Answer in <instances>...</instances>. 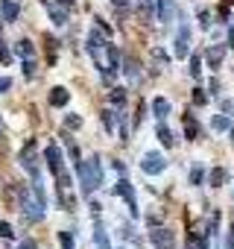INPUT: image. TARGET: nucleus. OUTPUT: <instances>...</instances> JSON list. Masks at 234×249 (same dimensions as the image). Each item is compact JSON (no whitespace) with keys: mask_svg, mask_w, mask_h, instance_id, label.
<instances>
[{"mask_svg":"<svg viewBox=\"0 0 234 249\" xmlns=\"http://www.w3.org/2000/svg\"><path fill=\"white\" fill-rule=\"evenodd\" d=\"M88 53H91V59L97 62L100 71H108V73L117 71V50H114L111 44H105V38H102L97 30L88 33Z\"/></svg>","mask_w":234,"mask_h":249,"instance_id":"nucleus-1","label":"nucleus"},{"mask_svg":"<svg viewBox=\"0 0 234 249\" xmlns=\"http://www.w3.org/2000/svg\"><path fill=\"white\" fill-rule=\"evenodd\" d=\"M76 176H79V185H82V194L91 196L100 185H102V164L97 156H91L88 161H76Z\"/></svg>","mask_w":234,"mask_h":249,"instance_id":"nucleus-2","label":"nucleus"},{"mask_svg":"<svg viewBox=\"0 0 234 249\" xmlns=\"http://www.w3.org/2000/svg\"><path fill=\"white\" fill-rule=\"evenodd\" d=\"M21 205H24V217L30 220V223H38L41 217H44V202L35 196V199H30V194L27 191H21Z\"/></svg>","mask_w":234,"mask_h":249,"instance_id":"nucleus-3","label":"nucleus"},{"mask_svg":"<svg viewBox=\"0 0 234 249\" xmlns=\"http://www.w3.org/2000/svg\"><path fill=\"white\" fill-rule=\"evenodd\" d=\"M141 170H144L147 176H158V173H164V170H167V159H164V156H158V153H147V156H144V161H141Z\"/></svg>","mask_w":234,"mask_h":249,"instance_id":"nucleus-4","label":"nucleus"},{"mask_svg":"<svg viewBox=\"0 0 234 249\" xmlns=\"http://www.w3.org/2000/svg\"><path fill=\"white\" fill-rule=\"evenodd\" d=\"M114 194H117V196H123L126 205H129V211H132V217H138V199H135V188H132V182L120 179V182L114 185Z\"/></svg>","mask_w":234,"mask_h":249,"instance_id":"nucleus-5","label":"nucleus"},{"mask_svg":"<svg viewBox=\"0 0 234 249\" xmlns=\"http://www.w3.org/2000/svg\"><path fill=\"white\" fill-rule=\"evenodd\" d=\"M173 53H176L179 59H184V56L190 53V27H187V24H182V27H179L176 41H173Z\"/></svg>","mask_w":234,"mask_h":249,"instance_id":"nucleus-6","label":"nucleus"},{"mask_svg":"<svg viewBox=\"0 0 234 249\" xmlns=\"http://www.w3.org/2000/svg\"><path fill=\"white\" fill-rule=\"evenodd\" d=\"M21 167H24L33 179H41V176H38V156H35V147H33V144L24 147V153H21Z\"/></svg>","mask_w":234,"mask_h":249,"instance_id":"nucleus-7","label":"nucleus"},{"mask_svg":"<svg viewBox=\"0 0 234 249\" xmlns=\"http://www.w3.org/2000/svg\"><path fill=\"white\" fill-rule=\"evenodd\" d=\"M150 240H152V246H155V249H170V246L176 243V237H173V231H170V229H155V231L150 234Z\"/></svg>","mask_w":234,"mask_h":249,"instance_id":"nucleus-8","label":"nucleus"},{"mask_svg":"<svg viewBox=\"0 0 234 249\" xmlns=\"http://www.w3.org/2000/svg\"><path fill=\"white\" fill-rule=\"evenodd\" d=\"M44 159H47V164H50V170H53V173L65 170V167H62V161H65V159H62V150H59L56 144H50V147L44 150Z\"/></svg>","mask_w":234,"mask_h":249,"instance_id":"nucleus-9","label":"nucleus"},{"mask_svg":"<svg viewBox=\"0 0 234 249\" xmlns=\"http://www.w3.org/2000/svg\"><path fill=\"white\" fill-rule=\"evenodd\" d=\"M47 12H50V18H53L56 27L67 24V3H65V6H62V3H47Z\"/></svg>","mask_w":234,"mask_h":249,"instance_id":"nucleus-10","label":"nucleus"},{"mask_svg":"<svg viewBox=\"0 0 234 249\" xmlns=\"http://www.w3.org/2000/svg\"><path fill=\"white\" fill-rule=\"evenodd\" d=\"M205 59H208L211 68H219L222 59H225V44H214V47H208V50H205Z\"/></svg>","mask_w":234,"mask_h":249,"instance_id":"nucleus-11","label":"nucleus"},{"mask_svg":"<svg viewBox=\"0 0 234 249\" xmlns=\"http://www.w3.org/2000/svg\"><path fill=\"white\" fill-rule=\"evenodd\" d=\"M67 100H70V91H67V88H62V85H59V88H53V91H50V106H56V108H59V106H67Z\"/></svg>","mask_w":234,"mask_h":249,"instance_id":"nucleus-12","label":"nucleus"},{"mask_svg":"<svg viewBox=\"0 0 234 249\" xmlns=\"http://www.w3.org/2000/svg\"><path fill=\"white\" fill-rule=\"evenodd\" d=\"M0 12H3V21H6V24H12V21L18 18V12H21V9H18V3H15V0H3V6H0Z\"/></svg>","mask_w":234,"mask_h":249,"instance_id":"nucleus-13","label":"nucleus"},{"mask_svg":"<svg viewBox=\"0 0 234 249\" xmlns=\"http://www.w3.org/2000/svg\"><path fill=\"white\" fill-rule=\"evenodd\" d=\"M182 120H184V135H187L190 141H196V138H199V126H196V120H193V114H184Z\"/></svg>","mask_w":234,"mask_h":249,"instance_id":"nucleus-14","label":"nucleus"},{"mask_svg":"<svg viewBox=\"0 0 234 249\" xmlns=\"http://www.w3.org/2000/svg\"><path fill=\"white\" fill-rule=\"evenodd\" d=\"M152 111H155V117H158V120H164V117L170 114V103H167L164 97H155V103H152Z\"/></svg>","mask_w":234,"mask_h":249,"instance_id":"nucleus-15","label":"nucleus"},{"mask_svg":"<svg viewBox=\"0 0 234 249\" xmlns=\"http://www.w3.org/2000/svg\"><path fill=\"white\" fill-rule=\"evenodd\" d=\"M176 12L173 0H158V21H170V15Z\"/></svg>","mask_w":234,"mask_h":249,"instance_id":"nucleus-16","label":"nucleus"},{"mask_svg":"<svg viewBox=\"0 0 234 249\" xmlns=\"http://www.w3.org/2000/svg\"><path fill=\"white\" fill-rule=\"evenodd\" d=\"M94 240H97V249H111V246H108V234H105L102 223H97V229H94Z\"/></svg>","mask_w":234,"mask_h":249,"instance_id":"nucleus-17","label":"nucleus"},{"mask_svg":"<svg viewBox=\"0 0 234 249\" xmlns=\"http://www.w3.org/2000/svg\"><path fill=\"white\" fill-rule=\"evenodd\" d=\"M15 50H18V56H24V59H33V56H35V47H33V41H27V38L18 41Z\"/></svg>","mask_w":234,"mask_h":249,"instance_id":"nucleus-18","label":"nucleus"},{"mask_svg":"<svg viewBox=\"0 0 234 249\" xmlns=\"http://www.w3.org/2000/svg\"><path fill=\"white\" fill-rule=\"evenodd\" d=\"M228 179V173H225V167H214L211 170V185L214 188H222V182Z\"/></svg>","mask_w":234,"mask_h":249,"instance_id":"nucleus-19","label":"nucleus"},{"mask_svg":"<svg viewBox=\"0 0 234 249\" xmlns=\"http://www.w3.org/2000/svg\"><path fill=\"white\" fill-rule=\"evenodd\" d=\"M126 76L132 82H141V71H138V62L135 59H126Z\"/></svg>","mask_w":234,"mask_h":249,"instance_id":"nucleus-20","label":"nucleus"},{"mask_svg":"<svg viewBox=\"0 0 234 249\" xmlns=\"http://www.w3.org/2000/svg\"><path fill=\"white\" fill-rule=\"evenodd\" d=\"M211 126H214L217 132H225V129H231V120H228V117H222V114H217V117L211 120Z\"/></svg>","mask_w":234,"mask_h":249,"instance_id":"nucleus-21","label":"nucleus"},{"mask_svg":"<svg viewBox=\"0 0 234 249\" xmlns=\"http://www.w3.org/2000/svg\"><path fill=\"white\" fill-rule=\"evenodd\" d=\"M187 249H208V240H205V237H199V234L193 231V234L187 237Z\"/></svg>","mask_w":234,"mask_h":249,"instance_id":"nucleus-22","label":"nucleus"},{"mask_svg":"<svg viewBox=\"0 0 234 249\" xmlns=\"http://www.w3.org/2000/svg\"><path fill=\"white\" fill-rule=\"evenodd\" d=\"M158 141L164 144V147H173L176 141H173V132L167 129V126H158Z\"/></svg>","mask_w":234,"mask_h":249,"instance_id":"nucleus-23","label":"nucleus"},{"mask_svg":"<svg viewBox=\"0 0 234 249\" xmlns=\"http://www.w3.org/2000/svg\"><path fill=\"white\" fill-rule=\"evenodd\" d=\"M108 97H111V103H114V106H123V103H126V91H123V88H111V94H108Z\"/></svg>","mask_w":234,"mask_h":249,"instance_id":"nucleus-24","label":"nucleus"},{"mask_svg":"<svg viewBox=\"0 0 234 249\" xmlns=\"http://www.w3.org/2000/svg\"><path fill=\"white\" fill-rule=\"evenodd\" d=\"M199 71H202V53H193L190 56V73L199 76Z\"/></svg>","mask_w":234,"mask_h":249,"instance_id":"nucleus-25","label":"nucleus"},{"mask_svg":"<svg viewBox=\"0 0 234 249\" xmlns=\"http://www.w3.org/2000/svg\"><path fill=\"white\" fill-rule=\"evenodd\" d=\"M65 126H67V129H79V126H82V117H79V114H67V117H65Z\"/></svg>","mask_w":234,"mask_h":249,"instance_id":"nucleus-26","label":"nucleus"},{"mask_svg":"<svg viewBox=\"0 0 234 249\" xmlns=\"http://www.w3.org/2000/svg\"><path fill=\"white\" fill-rule=\"evenodd\" d=\"M59 243H62V249H73V234L70 231H59Z\"/></svg>","mask_w":234,"mask_h":249,"instance_id":"nucleus-27","label":"nucleus"},{"mask_svg":"<svg viewBox=\"0 0 234 249\" xmlns=\"http://www.w3.org/2000/svg\"><path fill=\"white\" fill-rule=\"evenodd\" d=\"M202 179H205V170H202V167H199V164H196V167H193V170H190V185H199V182H202Z\"/></svg>","mask_w":234,"mask_h":249,"instance_id":"nucleus-28","label":"nucleus"},{"mask_svg":"<svg viewBox=\"0 0 234 249\" xmlns=\"http://www.w3.org/2000/svg\"><path fill=\"white\" fill-rule=\"evenodd\" d=\"M114 117H117V114H114V111H105V114H102V126H105V129H108V132H111V129H114Z\"/></svg>","mask_w":234,"mask_h":249,"instance_id":"nucleus-29","label":"nucleus"},{"mask_svg":"<svg viewBox=\"0 0 234 249\" xmlns=\"http://www.w3.org/2000/svg\"><path fill=\"white\" fill-rule=\"evenodd\" d=\"M152 62H158L161 68L167 65V56H164V50H161V47H155V50H152Z\"/></svg>","mask_w":234,"mask_h":249,"instance_id":"nucleus-30","label":"nucleus"},{"mask_svg":"<svg viewBox=\"0 0 234 249\" xmlns=\"http://www.w3.org/2000/svg\"><path fill=\"white\" fill-rule=\"evenodd\" d=\"M24 73L33 79V76H35V62H30V59H27V62H24Z\"/></svg>","mask_w":234,"mask_h":249,"instance_id":"nucleus-31","label":"nucleus"},{"mask_svg":"<svg viewBox=\"0 0 234 249\" xmlns=\"http://www.w3.org/2000/svg\"><path fill=\"white\" fill-rule=\"evenodd\" d=\"M193 103H208V94H205L202 88H196V91H193Z\"/></svg>","mask_w":234,"mask_h":249,"instance_id":"nucleus-32","label":"nucleus"},{"mask_svg":"<svg viewBox=\"0 0 234 249\" xmlns=\"http://www.w3.org/2000/svg\"><path fill=\"white\" fill-rule=\"evenodd\" d=\"M9 88H12V79L9 76H0V94H6Z\"/></svg>","mask_w":234,"mask_h":249,"instance_id":"nucleus-33","label":"nucleus"},{"mask_svg":"<svg viewBox=\"0 0 234 249\" xmlns=\"http://www.w3.org/2000/svg\"><path fill=\"white\" fill-rule=\"evenodd\" d=\"M15 231H12V226L9 223H0V237H12Z\"/></svg>","mask_w":234,"mask_h":249,"instance_id":"nucleus-34","label":"nucleus"},{"mask_svg":"<svg viewBox=\"0 0 234 249\" xmlns=\"http://www.w3.org/2000/svg\"><path fill=\"white\" fill-rule=\"evenodd\" d=\"M0 59L9 62V50H6V44H3V36H0Z\"/></svg>","mask_w":234,"mask_h":249,"instance_id":"nucleus-35","label":"nucleus"},{"mask_svg":"<svg viewBox=\"0 0 234 249\" xmlns=\"http://www.w3.org/2000/svg\"><path fill=\"white\" fill-rule=\"evenodd\" d=\"M199 24H202V27H211V15H208V12H199Z\"/></svg>","mask_w":234,"mask_h":249,"instance_id":"nucleus-36","label":"nucleus"},{"mask_svg":"<svg viewBox=\"0 0 234 249\" xmlns=\"http://www.w3.org/2000/svg\"><path fill=\"white\" fill-rule=\"evenodd\" d=\"M222 249H234V234H225V240H222Z\"/></svg>","mask_w":234,"mask_h":249,"instance_id":"nucleus-37","label":"nucleus"},{"mask_svg":"<svg viewBox=\"0 0 234 249\" xmlns=\"http://www.w3.org/2000/svg\"><path fill=\"white\" fill-rule=\"evenodd\" d=\"M222 111H234V103L231 100H222Z\"/></svg>","mask_w":234,"mask_h":249,"instance_id":"nucleus-38","label":"nucleus"},{"mask_svg":"<svg viewBox=\"0 0 234 249\" xmlns=\"http://www.w3.org/2000/svg\"><path fill=\"white\" fill-rule=\"evenodd\" d=\"M228 47H234V27H228Z\"/></svg>","mask_w":234,"mask_h":249,"instance_id":"nucleus-39","label":"nucleus"},{"mask_svg":"<svg viewBox=\"0 0 234 249\" xmlns=\"http://www.w3.org/2000/svg\"><path fill=\"white\" fill-rule=\"evenodd\" d=\"M18 249H35V243H33V240H24V243H21Z\"/></svg>","mask_w":234,"mask_h":249,"instance_id":"nucleus-40","label":"nucleus"},{"mask_svg":"<svg viewBox=\"0 0 234 249\" xmlns=\"http://www.w3.org/2000/svg\"><path fill=\"white\" fill-rule=\"evenodd\" d=\"M111 3H114V6H126V0H111Z\"/></svg>","mask_w":234,"mask_h":249,"instance_id":"nucleus-41","label":"nucleus"},{"mask_svg":"<svg viewBox=\"0 0 234 249\" xmlns=\"http://www.w3.org/2000/svg\"><path fill=\"white\" fill-rule=\"evenodd\" d=\"M231 144H234V129H231Z\"/></svg>","mask_w":234,"mask_h":249,"instance_id":"nucleus-42","label":"nucleus"},{"mask_svg":"<svg viewBox=\"0 0 234 249\" xmlns=\"http://www.w3.org/2000/svg\"><path fill=\"white\" fill-rule=\"evenodd\" d=\"M0 132H3V120H0Z\"/></svg>","mask_w":234,"mask_h":249,"instance_id":"nucleus-43","label":"nucleus"},{"mask_svg":"<svg viewBox=\"0 0 234 249\" xmlns=\"http://www.w3.org/2000/svg\"><path fill=\"white\" fill-rule=\"evenodd\" d=\"M147 3H155V0H147Z\"/></svg>","mask_w":234,"mask_h":249,"instance_id":"nucleus-44","label":"nucleus"},{"mask_svg":"<svg viewBox=\"0 0 234 249\" xmlns=\"http://www.w3.org/2000/svg\"><path fill=\"white\" fill-rule=\"evenodd\" d=\"M231 234H234V226H231Z\"/></svg>","mask_w":234,"mask_h":249,"instance_id":"nucleus-45","label":"nucleus"},{"mask_svg":"<svg viewBox=\"0 0 234 249\" xmlns=\"http://www.w3.org/2000/svg\"><path fill=\"white\" fill-rule=\"evenodd\" d=\"M44 3H50V0H44Z\"/></svg>","mask_w":234,"mask_h":249,"instance_id":"nucleus-46","label":"nucleus"}]
</instances>
